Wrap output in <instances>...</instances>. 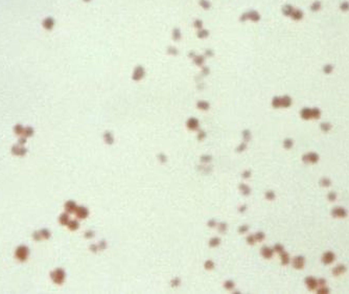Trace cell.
Returning a JSON list of instances; mask_svg holds the SVG:
<instances>
[{
	"label": "cell",
	"instance_id": "6da1fadb",
	"mask_svg": "<svg viewBox=\"0 0 349 294\" xmlns=\"http://www.w3.org/2000/svg\"><path fill=\"white\" fill-rule=\"evenodd\" d=\"M42 26L46 30H51L53 28V26H55V19L53 17H46L43 20Z\"/></svg>",
	"mask_w": 349,
	"mask_h": 294
},
{
	"label": "cell",
	"instance_id": "7a4b0ae2",
	"mask_svg": "<svg viewBox=\"0 0 349 294\" xmlns=\"http://www.w3.org/2000/svg\"><path fill=\"white\" fill-rule=\"evenodd\" d=\"M86 1H88V0H86Z\"/></svg>",
	"mask_w": 349,
	"mask_h": 294
}]
</instances>
